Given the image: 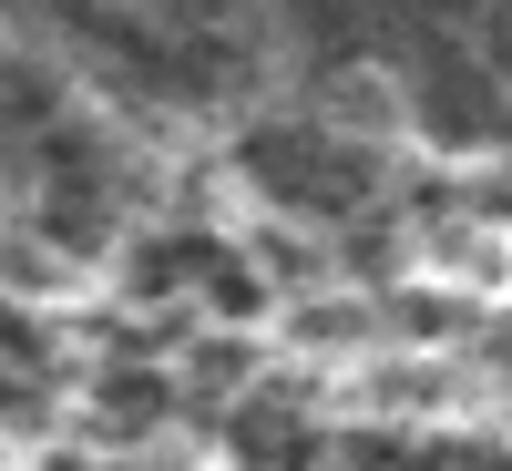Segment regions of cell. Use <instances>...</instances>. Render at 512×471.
Here are the masks:
<instances>
[{"mask_svg": "<svg viewBox=\"0 0 512 471\" xmlns=\"http://www.w3.org/2000/svg\"><path fill=\"white\" fill-rule=\"evenodd\" d=\"M236 164H246V185L267 195V205H287V216H318V226H349L359 205L379 195L369 144L328 134V123H308V113H256L246 134H236Z\"/></svg>", "mask_w": 512, "mask_h": 471, "instance_id": "6da1fadb", "label": "cell"}, {"mask_svg": "<svg viewBox=\"0 0 512 471\" xmlns=\"http://www.w3.org/2000/svg\"><path fill=\"white\" fill-rule=\"evenodd\" d=\"M400 52H410V113L431 144H512V93H502V72L472 62V41L400 31Z\"/></svg>", "mask_w": 512, "mask_h": 471, "instance_id": "7a4b0ae2", "label": "cell"}, {"mask_svg": "<svg viewBox=\"0 0 512 471\" xmlns=\"http://www.w3.org/2000/svg\"><path fill=\"white\" fill-rule=\"evenodd\" d=\"M216 441H226L236 471H318V461H328L318 410L297 400V390H277V379H256V390L216 420Z\"/></svg>", "mask_w": 512, "mask_h": 471, "instance_id": "3957f363", "label": "cell"}, {"mask_svg": "<svg viewBox=\"0 0 512 471\" xmlns=\"http://www.w3.org/2000/svg\"><path fill=\"white\" fill-rule=\"evenodd\" d=\"M226 267V236L216 226H154L123 246V297H144V308H164V297H205V277Z\"/></svg>", "mask_w": 512, "mask_h": 471, "instance_id": "277c9868", "label": "cell"}, {"mask_svg": "<svg viewBox=\"0 0 512 471\" xmlns=\"http://www.w3.org/2000/svg\"><path fill=\"white\" fill-rule=\"evenodd\" d=\"M175 379H164L154 359H103V379H93V410H103V431H123V441H144V431H164L175 420Z\"/></svg>", "mask_w": 512, "mask_h": 471, "instance_id": "5b68a950", "label": "cell"}, {"mask_svg": "<svg viewBox=\"0 0 512 471\" xmlns=\"http://www.w3.org/2000/svg\"><path fill=\"white\" fill-rule=\"evenodd\" d=\"M0 369L31 379V390H52V328H41L31 308H11V297H0Z\"/></svg>", "mask_w": 512, "mask_h": 471, "instance_id": "8992f818", "label": "cell"}, {"mask_svg": "<svg viewBox=\"0 0 512 471\" xmlns=\"http://www.w3.org/2000/svg\"><path fill=\"white\" fill-rule=\"evenodd\" d=\"M41 410V390H31V379H11V369H0V420H31Z\"/></svg>", "mask_w": 512, "mask_h": 471, "instance_id": "52a82bcc", "label": "cell"}]
</instances>
